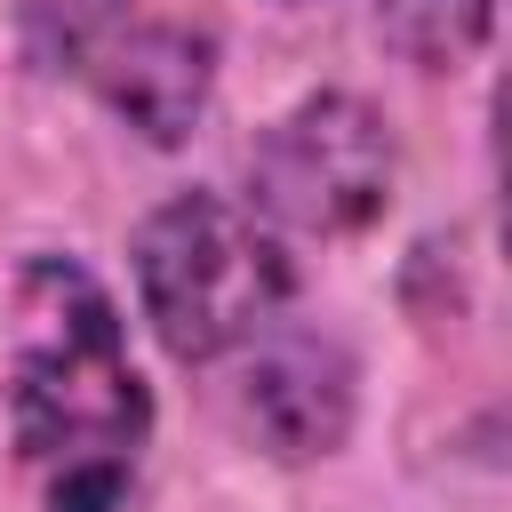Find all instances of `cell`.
I'll list each match as a JSON object with an SVG mask.
<instances>
[{"instance_id":"cell-7","label":"cell","mask_w":512,"mask_h":512,"mask_svg":"<svg viewBox=\"0 0 512 512\" xmlns=\"http://www.w3.org/2000/svg\"><path fill=\"white\" fill-rule=\"evenodd\" d=\"M112 24H120V0H24V32L48 64H88Z\"/></svg>"},{"instance_id":"cell-8","label":"cell","mask_w":512,"mask_h":512,"mask_svg":"<svg viewBox=\"0 0 512 512\" xmlns=\"http://www.w3.org/2000/svg\"><path fill=\"white\" fill-rule=\"evenodd\" d=\"M280 8H304V0H280Z\"/></svg>"},{"instance_id":"cell-4","label":"cell","mask_w":512,"mask_h":512,"mask_svg":"<svg viewBox=\"0 0 512 512\" xmlns=\"http://www.w3.org/2000/svg\"><path fill=\"white\" fill-rule=\"evenodd\" d=\"M352 408H360V376H352V352L336 336L264 328L248 344V360H240V416H248V432L280 464L336 456L344 432H352Z\"/></svg>"},{"instance_id":"cell-5","label":"cell","mask_w":512,"mask_h":512,"mask_svg":"<svg viewBox=\"0 0 512 512\" xmlns=\"http://www.w3.org/2000/svg\"><path fill=\"white\" fill-rule=\"evenodd\" d=\"M104 96V112L120 128H136L144 144H184L216 96V40L200 24H176V16H144V24H112L96 40V56L80 64Z\"/></svg>"},{"instance_id":"cell-2","label":"cell","mask_w":512,"mask_h":512,"mask_svg":"<svg viewBox=\"0 0 512 512\" xmlns=\"http://www.w3.org/2000/svg\"><path fill=\"white\" fill-rule=\"evenodd\" d=\"M136 272V312L160 336L168 360L208 368L248 352L264 328H280L288 296H296V264L280 248V232L224 192H168L128 248Z\"/></svg>"},{"instance_id":"cell-1","label":"cell","mask_w":512,"mask_h":512,"mask_svg":"<svg viewBox=\"0 0 512 512\" xmlns=\"http://www.w3.org/2000/svg\"><path fill=\"white\" fill-rule=\"evenodd\" d=\"M8 448L40 512H120L152 392L128 360V320L80 256H24L8 280Z\"/></svg>"},{"instance_id":"cell-3","label":"cell","mask_w":512,"mask_h":512,"mask_svg":"<svg viewBox=\"0 0 512 512\" xmlns=\"http://www.w3.org/2000/svg\"><path fill=\"white\" fill-rule=\"evenodd\" d=\"M392 184H400L392 120L352 88L296 96L248 152V208L272 232H312V240L368 232L392 208Z\"/></svg>"},{"instance_id":"cell-6","label":"cell","mask_w":512,"mask_h":512,"mask_svg":"<svg viewBox=\"0 0 512 512\" xmlns=\"http://www.w3.org/2000/svg\"><path fill=\"white\" fill-rule=\"evenodd\" d=\"M496 24V0H376V32L416 72H456Z\"/></svg>"}]
</instances>
